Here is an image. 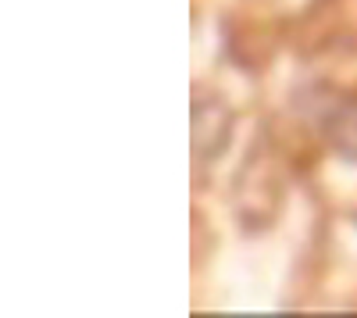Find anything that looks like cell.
Listing matches in <instances>:
<instances>
[{"mask_svg":"<svg viewBox=\"0 0 357 318\" xmlns=\"http://www.w3.org/2000/svg\"><path fill=\"white\" fill-rule=\"evenodd\" d=\"M321 132L340 158L357 161V100H336L321 114Z\"/></svg>","mask_w":357,"mask_h":318,"instance_id":"obj_1","label":"cell"}]
</instances>
